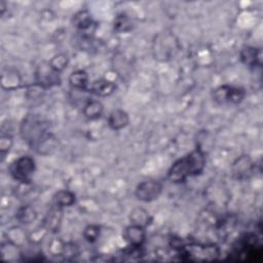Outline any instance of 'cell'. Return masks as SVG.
Listing matches in <instances>:
<instances>
[{
	"instance_id": "obj_2",
	"label": "cell",
	"mask_w": 263,
	"mask_h": 263,
	"mask_svg": "<svg viewBox=\"0 0 263 263\" xmlns=\"http://www.w3.org/2000/svg\"><path fill=\"white\" fill-rule=\"evenodd\" d=\"M205 166V155L200 148H195L176 160L167 172V178L174 183H182L187 178L199 175Z\"/></svg>"
},
{
	"instance_id": "obj_8",
	"label": "cell",
	"mask_w": 263,
	"mask_h": 263,
	"mask_svg": "<svg viewBox=\"0 0 263 263\" xmlns=\"http://www.w3.org/2000/svg\"><path fill=\"white\" fill-rule=\"evenodd\" d=\"M162 190V186L158 181L155 180H147L141 182L136 188V196L139 200L148 202L152 201L160 195Z\"/></svg>"
},
{
	"instance_id": "obj_20",
	"label": "cell",
	"mask_w": 263,
	"mask_h": 263,
	"mask_svg": "<svg viewBox=\"0 0 263 263\" xmlns=\"http://www.w3.org/2000/svg\"><path fill=\"white\" fill-rule=\"evenodd\" d=\"M15 217L21 223L29 224L36 219L37 214L33 208H31L30 205H26V206L18 209Z\"/></svg>"
},
{
	"instance_id": "obj_23",
	"label": "cell",
	"mask_w": 263,
	"mask_h": 263,
	"mask_svg": "<svg viewBox=\"0 0 263 263\" xmlns=\"http://www.w3.org/2000/svg\"><path fill=\"white\" fill-rule=\"evenodd\" d=\"M100 235V226L98 225H88L85 227L84 231H83V236L84 238L89 241V242H93L98 239Z\"/></svg>"
},
{
	"instance_id": "obj_1",
	"label": "cell",
	"mask_w": 263,
	"mask_h": 263,
	"mask_svg": "<svg viewBox=\"0 0 263 263\" xmlns=\"http://www.w3.org/2000/svg\"><path fill=\"white\" fill-rule=\"evenodd\" d=\"M21 135L24 141L38 152L51 147L52 135L48 123L37 115H28L21 124Z\"/></svg>"
},
{
	"instance_id": "obj_3",
	"label": "cell",
	"mask_w": 263,
	"mask_h": 263,
	"mask_svg": "<svg viewBox=\"0 0 263 263\" xmlns=\"http://www.w3.org/2000/svg\"><path fill=\"white\" fill-rule=\"evenodd\" d=\"M235 260L258 262L262 258V248L255 234H245L234 243L231 254Z\"/></svg>"
},
{
	"instance_id": "obj_16",
	"label": "cell",
	"mask_w": 263,
	"mask_h": 263,
	"mask_svg": "<svg viewBox=\"0 0 263 263\" xmlns=\"http://www.w3.org/2000/svg\"><path fill=\"white\" fill-rule=\"evenodd\" d=\"M73 24L80 30H87L92 25V18L87 10H80L73 16Z\"/></svg>"
},
{
	"instance_id": "obj_21",
	"label": "cell",
	"mask_w": 263,
	"mask_h": 263,
	"mask_svg": "<svg viewBox=\"0 0 263 263\" xmlns=\"http://www.w3.org/2000/svg\"><path fill=\"white\" fill-rule=\"evenodd\" d=\"M114 29L117 32H127L132 29V21L124 14L117 15L114 20Z\"/></svg>"
},
{
	"instance_id": "obj_4",
	"label": "cell",
	"mask_w": 263,
	"mask_h": 263,
	"mask_svg": "<svg viewBox=\"0 0 263 263\" xmlns=\"http://www.w3.org/2000/svg\"><path fill=\"white\" fill-rule=\"evenodd\" d=\"M180 254L187 260L192 261H209L219 257V248L215 245L205 243H188L179 246Z\"/></svg>"
},
{
	"instance_id": "obj_19",
	"label": "cell",
	"mask_w": 263,
	"mask_h": 263,
	"mask_svg": "<svg viewBox=\"0 0 263 263\" xmlns=\"http://www.w3.org/2000/svg\"><path fill=\"white\" fill-rule=\"evenodd\" d=\"M132 224H137L142 227L147 226L150 223L149 213L144 209H135L130 213Z\"/></svg>"
},
{
	"instance_id": "obj_14",
	"label": "cell",
	"mask_w": 263,
	"mask_h": 263,
	"mask_svg": "<svg viewBox=\"0 0 263 263\" xmlns=\"http://www.w3.org/2000/svg\"><path fill=\"white\" fill-rule=\"evenodd\" d=\"M104 111V108H103V105L101 102L97 101V100H90L88 101L84 107H83V115L87 118V119H90V120H93V119H97L99 118L102 113Z\"/></svg>"
},
{
	"instance_id": "obj_9",
	"label": "cell",
	"mask_w": 263,
	"mask_h": 263,
	"mask_svg": "<svg viewBox=\"0 0 263 263\" xmlns=\"http://www.w3.org/2000/svg\"><path fill=\"white\" fill-rule=\"evenodd\" d=\"M253 170L252 159L248 155L238 157L232 164V175L238 180H242L251 175Z\"/></svg>"
},
{
	"instance_id": "obj_22",
	"label": "cell",
	"mask_w": 263,
	"mask_h": 263,
	"mask_svg": "<svg viewBox=\"0 0 263 263\" xmlns=\"http://www.w3.org/2000/svg\"><path fill=\"white\" fill-rule=\"evenodd\" d=\"M50 66L52 67L53 70H55L57 72H61L63 71L67 65H68V57L65 53H59L57 55H54L50 61H49Z\"/></svg>"
},
{
	"instance_id": "obj_10",
	"label": "cell",
	"mask_w": 263,
	"mask_h": 263,
	"mask_svg": "<svg viewBox=\"0 0 263 263\" xmlns=\"http://www.w3.org/2000/svg\"><path fill=\"white\" fill-rule=\"evenodd\" d=\"M123 237L129 243V246L142 247L143 242L145 241L144 227L137 224H130L124 229Z\"/></svg>"
},
{
	"instance_id": "obj_5",
	"label": "cell",
	"mask_w": 263,
	"mask_h": 263,
	"mask_svg": "<svg viewBox=\"0 0 263 263\" xmlns=\"http://www.w3.org/2000/svg\"><path fill=\"white\" fill-rule=\"evenodd\" d=\"M34 172L35 160L29 155H24L14 159L9 165L10 176L23 184H29L31 182Z\"/></svg>"
},
{
	"instance_id": "obj_13",
	"label": "cell",
	"mask_w": 263,
	"mask_h": 263,
	"mask_svg": "<svg viewBox=\"0 0 263 263\" xmlns=\"http://www.w3.org/2000/svg\"><path fill=\"white\" fill-rule=\"evenodd\" d=\"M240 60L248 67H255L260 63V50L253 46H246L240 51Z\"/></svg>"
},
{
	"instance_id": "obj_7",
	"label": "cell",
	"mask_w": 263,
	"mask_h": 263,
	"mask_svg": "<svg viewBox=\"0 0 263 263\" xmlns=\"http://www.w3.org/2000/svg\"><path fill=\"white\" fill-rule=\"evenodd\" d=\"M61 79L59 72L52 69L49 62L42 63L38 66L36 71V83L43 88H48L60 84Z\"/></svg>"
},
{
	"instance_id": "obj_12",
	"label": "cell",
	"mask_w": 263,
	"mask_h": 263,
	"mask_svg": "<svg viewBox=\"0 0 263 263\" xmlns=\"http://www.w3.org/2000/svg\"><path fill=\"white\" fill-rule=\"evenodd\" d=\"M116 88L114 82L107 79H99L91 83L89 87V91L101 97L110 96Z\"/></svg>"
},
{
	"instance_id": "obj_15",
	"label": "cell",
	"mask_w": 263,
	"mask_h": 263,
	"mask_svg": "<svg viewBox=\"0 0 263 263\" xmlns=\"http://www.w3.org/2000/svg\"><path fill=\"white\" fill-rule=\"evenodd\" d=\"M69 82L71 86L76 89H85L88 83V75L83 70L74 71L69 77Z\"/></svg>"
},
{
	"instance_id": "obj_18",
	"label": "cell",
	"mask_w": 263,
	"mask_h": 263,
	"mask_svg": "<svg viewBox=\"0 0 263 263\" xmlns=\"http://www.w3.org/2000/svg\"><path fill=\"white\" fill-rule=\"evenodd\" d=\"M61 209L60 206L57 205L55 209H51L50 212L47 214L45 220H44V225L46 226L47 229L51 230H57L61 223Z\"/></svg>"
},
{
	"instance_id": "obj_17",
	"label": "cell",
	"mask_w": 263,
	"mask_h": 263,
	"mask_svg": "<svg viewBox=\"0 0 263 263\" xmlns=\"http://www.w3.org/2000/svg\"><path fill=\"white\" fill-rule=\"evenodd\" d=\"M53 199L54 204L60 208L70 206L75 202V195L68 190H61L55 193Z\"/></svg>"
},
{
	"instance_id": "obj_11",
	"label": "cell",
	"mask_w": 263,
	"mask_h": 263,
	"mask_svg": "<svg viewBox=\"0 0 263 263\" xmlns=\"http://www.w3.org/2000/svg\"><path fill=\"white\" fill-rule=\"evenodd\" d=\"M108 125L115 130L125 127L129 121L128 115L125 111L121 109H116L112 111L108 116Z\"/></svg>"
},
{
	"instance_id": "obj_6",
	"label": "cell",
	"mask_w": 263,
	"mask_h": 263,
	"mask_svg": "<svg viewBox=\"0 0 263 263\" xmlns=\"http://www.w3.org/2000/svg\"><path fill=\"white\" fill-rule=\"evenodd\" d=\"M245 90L231 85H221L213 91V100L219 105L238 104L245 98Z\"/></svg>"
}]
</instances>
